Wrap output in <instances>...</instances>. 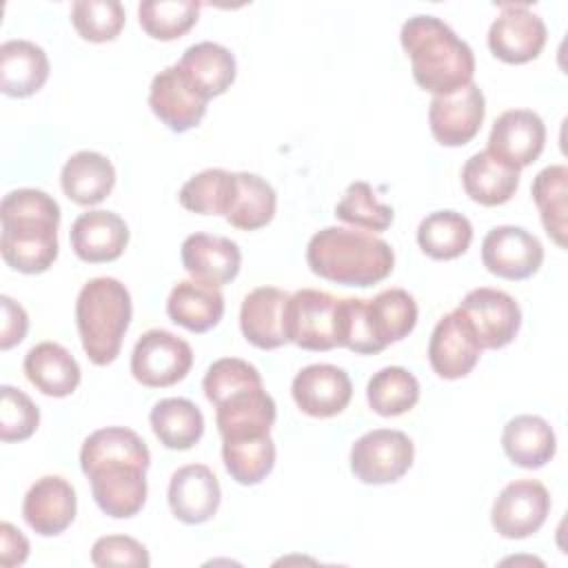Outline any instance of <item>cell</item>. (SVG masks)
Masks as SVG:
<instances>
[{"mask_svg": "<svg viewBox=\"0 0 568 568\" xmlns=\"http://www.w3.org/2000/svg\"><path fill=\"white\" fill-rule=\"evenodd\" d=\"M291 393L302 413L324 419L339 415L348 406L353 384L344 368L333 364H311L293 377Z\"/></svg>", "mask_w": 568, "mask_h": 568, "instance_id": "2e32d148", "label": "cell"}, {"mask_svg": "<svg viewBox=\"0 0 568 568\" xmlns=\"http://www.w3.org/2000/svg\"><path fill=\"white\" fill-rule=\"evenodd\" d=\"M462 184L473 202L481 206H499L515 195L519 186V171L504 164L493 153L479 151L466 160L462 169Z\"/></svg>", "mask_w": 568, "mask_h": 568, "instance_id": "f546056e", "label": "cell"}, {"mask_svg": "<svg viewBox=\"0 0 568 568\" xmlns=\"http://www.w3.org/2000/svg\"><path fill=\"white\" fill-rule=\"evenodd\" d=\"M200 18V2L193 0H146L138 7L142 31L153 40H178Z\"/></svg>", "mask_w": 568, "mask_h": 568, "instance_id": "f35d334b", "label": "cell"}, {"mask_svg": "<svg viewBox=\"0 0 568 568\" xmlns=\"http://www.w3.org/2000/svg\"><path fill=\"white\" fill-rule=\"evenodd\" d=\"M129 244V226L113 211H87L71 226V248L89 264L118 260Z\"/></svg>", "mask_w": 568, "mask_h": 568, "instance_id": "7402d4cb", "label": "cell"}, {"mask_svg": "<svg viewBox=\"0 0 568 568\" xmlns=\"http://www.w3.org/2000/svg\"><path fill=\"white\" fill-rule=\"evenodd\" d=\"M124 7L118 0H78L71 7V22L89 42H111L124 27Z\"/></svg>", "mask_w": 568, "mask_h": 568, "instance_id": "60d3db41", "label": "cell"}, {"mask_svg": "<svg viewBox=\"0 0 568 568\" xmlns=\"http://www.w3.org/2000/svg\"><path fill=\"white\" fill-rule=\"evenodd\" d=\"M220 499V481L209 466L186 464L171 475L169 506L182 524L195 526L209 521L217 513Z\"/></svg>", "mask_w": 568, "mask_h": 568, "instance_id": "ffe728a7", "label": "cell"}, {"mask_svg": "<svg viewBox=\"0 0 568 568\" xmlns=\"http://www.w3.org/2000/svg\"><path fill=\"white\" fill-rule=\"evenodd\" d=\"M481 344L468 317L455 308L433 328L428 342V362L442 379H462L479 362Z\"/></svg>", "mask_w": 568, "mask_h": 568, "instance_id": "7c38bea8", "label": "cell"}, {"mask_svg": "<svg viewBox=\"0 0 568 568\" xmlns=\"http://www.w3.org/2000/svg\"><path fill=\"white\" fill-rule=\"evenodd\" d=\"M27 379L47 397H69L80 384L75 357L55 342H40L24 355Z\"/></svg>", "mask_w": 568, "mask_h": 568, "instance_id": "4316f807", "label": "cell"}, {"mask_svg": "<svg viewBox=\"0 0 568 568\" xmlns=\"http://www.w3.org/2000/svg\"><path fill=\"white\" fill-rule=\"evenodd\" d=\"M546 36V24L535 11L521 2H504L488 29V47L497 60L524 64L541 53Z\"/></svg>", "mask_w": 568, "mask_h": 568, "instance_id": "30bf717a", "label": "cell"}, {"mask_svg": "<svg viewBox=\"0 0 568 568\" xmlns=\"http://www.w3.org/2000/svg\"><path fill=\"white\" fill-rule=\"evenodd\" d=\"M275 402L264 386L242 388L215 404V424L222 442L264 437L275 424Z\"/></svg>", "mask_w": 568, "mask_h": 568, "instance_id": "d6986e66", "label": "cell"}, {"mask_svg": "<svg viewBox=\"0 0 568 568\" xmlns=\"http://www.w3.org/2000/svg\"><path fill=\"white\" fill-rule=\"evenodd\" d=\"M180 73L184 80L209 102L211 98L222 95L235 80V58L233 53L217 44V42H197L191 44L180 62H178Z\"/></svg>", "mask_w": 568, "mask_h": 568, "instance_id": "cb8c5ba5", "label": "cell"}, {"mask_svg": "<svg viewBox=\"0 0 568 568\" xmlns=\"http://www.w3.org/2000/svg\"><path fill=\"white\" fill-rule=\"evenodd\" d=\"M0 439L2 442H24L29 439L40 424V410L20 388L2 386L0 388Z\"/></svg>", "mask_w": 568, "mask_h": 568, "instance_id": "7bdbcfd3", "label": "cell"}, {"mask_svg": "<svg viewBox=\"0 0 568 568\" xmlns=\"http://www.w3.org/2000/svg\"><path fill=\"white\" fill-rule=\"evenodd\" d=\"M0 306H2V320H0V348L9 351L11 346L20 344L27 335L29 328V317L24 313V308L13 302L9 295L0 297Z\"/></svg>", "mask_w": 568, "mask_h": 568, "instance_id": "f6af8a7d", "label": "cell"}, {"mask_svg": "<svg viewBox=\"0 0 568 568\" xmlns=\"http://www.w3.org/2000/svg\"><path fill=\"white\" fill-rule=\"evenodd\" d=\"M481 262L488 273L497 277L526 280L544 264V246L530 231L504 224L486 233L481 242Z\"/></svg>", "mask_w": 568, "mask_h": 568, "instance_id": "4fadbf2b", "label": "cell"}, {"mask_svg": "<svg viewBox=\"0 0 568 568\" xmlns=\"http://www.w3.org/2000/svg\"><path fill=\"white\" fill-rule=\"evenodd\" d=\"M149 422L160 444L171 450L193 448L204 433L202 410L184 397L160 399L151 408Z\"/></svg>", "mask_w": 568, "mask_h": 568, "instance_id": "1f68e13d", "label": "cell"}, {"mask_svg": "<svg viewBox=\"0 0 568 568\" xmlns=\"http://www.w3.org/2000/svg\"><path fill=\"white\" fill-rule=\"evenodd\" d=\"M399 40L415 82L433 95H450L473 82V49L444 20L413 16L402 24Z\"/></svg>", "mask_w": 568, "mask_h": 568, "instance_id": "3957f363", "label": "cell"}, {"mask_svg": "<svg viewBox=\"0 0 568 568\" xmlns=\"http://www.w3.org/2000/svg\"><path fill=\"white\" fill-rule=\"evenodd\" d=\"M75 510V490L60 475H44L36 479L22 501V517L27 526L42 537L64 532L73 524Z\"/></svg>", "mask_w": 568, "mask_h": 568, "instance_id": "e0dca14e", "label": "cell"}, {"mask_svg": "<svg viewBox=\"0 0 568 568\" xmlns=\"http://www.w3.org/2000/svg\"><path fill=\"white\" fill-rule=\"evenodd\" d=\"M193 366L191 346L164 331H146L131 353V373L146 388H166L182 382Z\"/></svg>", "mask_w": 568, "mask_h": 568, "instance_id": "ba28073f", "label": "cell"}, {"mask_svg": "<svg viewBox=\"0 0 568 568\" xmlns=\"http://www.w3.org/2000/svg\"><path fill=\"white\" fill-rule=\"evenodd\" d=\"M235 186V173L224 169H204L182 184L180 204L191 213L226 217L233 206Z\"/></svg>", "mask_w": 568, "mask_h": 568, "instance_id": "d590c367", "label": "cell"}, {"mask_svg": "<svg viewBox=\"0 0 568 568\" xmlns=\"http://www.w3.org/2000/svg\"><path fill=\"white\" fill-rule=\"evenodd\" d=\"M337 297L302 288L288 295L284 306V335L286 342L304 351H331L337 344Z\"/></svg>", "mask_w": 568, "mask_h": 568, "instance_id": "52a82bcc", "label": "cell"}, {"mask_svg": "<svg viewBox=\"0 0 568 568\" xmlns=\"http://www.w3.org/2000/svg\"><path fill=\"white\" fill-rule=\"evenodd\" d=\"M306 264L328 282L366 288L393 273L395 253L388 242L373 233L326 226L308 240Z\"/></svg>", "mask_w": 568, "mask_h": 568, "instance_id": "277c9868", "label": "cell"}, {"mask_svg": "<svg viewBox=\"0 0 568 568\" xmlns=\"http://www.w3.org/2000/svg\"><path fill=\"white\" fill-rule=\"evenodd\" d=\"M366 399L373 413L382 417H397L417 404L419 382L402 366H386L368 379Z\"/></svg>", "mask_w": 568, "mask_h": 568, "instance_id": "8d00e7d4", "label": "cell"}, {"mask_svg": "<svg viewBox=\"0 0 568 568\" xmlns=\"http://www.w3.org/2000/svg\"><path fill=\"white\" fill-rule=\"evenodd\" d=\"M548 513V488L537 479H517L495 497L490 524L506 539H526L544 526Z\"/></svg>", "mask_w": 568, "mask_h": 568, "instance_id": "9c48e42d", "label": "cell"}, {"mask_svg": "<svg viewBox=\"0 0 568 568\" xmlns=\"http://www.w3.org/2000/svg\"><path fill=\"white\" fill-rule=\"evenodd\" d=\"M486 100L481 89L470 82L450 95H435L428 106L433 138L444 146H464L481 129Z\"/></svg>", "mask_w": 568, "mask_h": 568, "instance_id": "5bb4252c", "label": "cell"}, {"mask_svg": "<svg viewBox=\"0 0 568 568\" xmlns=\"http://www.w3.org/2000/svg\"><path fill=\"white\" fill-rule=\"evenodd\" d=\"M206 100L184 80L178 64L162 69L149 91V106L173 133L197 126L206 113Z\"/></svg>", "mask_w": 568, "mask_h": 568, "instance_id": "ac0fdd59", "label": "cell"}, {"mask_svg": "<svg viewBox=\"0 0 568 568\" xmlns=\"http://www.w3.org/2000/svg\"><path fill=\"white\" fill-rule=\"evenodd\" d=\"M129 288L115 277L89 280L75 300V324L82 348L95 366L111 364L131 324Z\"/></svg>", "mask_w": 568, "mask_h": 568, "instance_id": "5b68a950", "label": "cell"}, {"mask_svg": "<svg viewBox=\"0 0 568 568\" xmlns=\"http://www.w3.org/2000/svg\"><path fill=\"white\" fill-rule=\"evenodd\" d=\"M49 58L29 40H7L0 47V89L9 98L38 93L49 78Z\"/></svg>", "mask_w": 568, "mask_h": 568, "instance_id": "d4e9b609", "label": "cell"}, {"mask_svg": "<svg viewBox=\"0 0 568 568\" xmlns=\"http://www.w3.org/2000/svg\"><path fill=\"white\" fill-rule=\"evenodd\" d=\"M335 217L359 231L382 233L393 224L395 211L388 204L377 202L375 191L368 182L357 180L348 184L344 197L337 202Z\"/></svg>", "mask_w": 568, "mask_h": 568, "instance_id": "ab89813d", "label": "cell"}, {"mask_svg": "<svg viewBox=\"0 0 568 568\" xmlns=\"http://www.w3.org/2000/svg\"><path fill=\"white\" fill-rule=\"evenodd\" d=\"M506 457L519 468H541L557 453V437L552 426L539 415H517L501 433Z\"/></svg>", "mask_w": 568, "mask_h": 568, "instance_id": "83f0119b", "label": "cell"}, {"mask_svg": "<svg viewBox=\"0 0 568 568\" xmlns=\"http://www.w3.org/2000/svg\"><path fill=\"white\" fill-rule=\"evenodd\" d=\"M149 464L146 442L124 426L100 428L80 448V468L91 481V495L113 519H129L142 510Z\"/></svg>", "mask_w": 568, "mask_h": 568, "instance_id": "6da1fadb", "label": "cell"}, {"mask_svg": "<svg viewBox=\"0 0 568 568\" xmlns=\"http://www.w3.org/2000/svg\"><path fill=\"white\" fill-rule=\"evenodd\" d=\"M532 200L539 209L541 224L557 246H566V213H568V169L552 164L541 169L532 180Z\"/></svg>", "mask_w": 568, "mask_h": 568, "instance_id": "e575fe53", "label": "cell"}, {"mask_svg": "<svg viewBox=\"0 0 568 568\" xmlns=\"http://www.w3.org/2000/svg\"><path fill=\"white\" fill-rule=\"evenodd\" d=\"M222 459L226 473L242 486H255L275 466V442L271 435L222 442Z\"/></svg>", "mask_w": 568, "mask_h": 568, "instance_id": "74e56055", "label": "cell"}, {"mask_svg": "<svg viewBox=\"0 0 568 568\" xmlns=\"http://www.w3.org/2000/svg\"><path fill=\"white\" fill-rule=\"evenodd\" d=\"M166 313L173 324L191 333H206L217 326L224 315V295L217 286L182 280L171 288Z\"/></svg>", "mask_w": 568, "mask_h": 568, "instance_id": "484cf974", "label": "cell"}, {"mask_svg": "<svg viewBox=\"0 0 568 568\" xmlns=\"http://www.w3.org/2000/svg\"><path fill=\"white\" fill-rule=\"evenodd\" d=\"M251 386H262V375L260 371L240 359V357H222L215 359L202 379V388L206 399L215 406L220 404L224 397L242 390V388H251Z\"/></svg>", "mask_w": 568, "mask_h": 568, "instance_id": "b9f144b4", "label": "cell"}, {"mask_svg": "<svg viewBox=\"0 0 568 568\" xmlns=\"http://www.w3.org/2000/svg\"><path fill=\"white\" fill-rule=\"evenodd\" d=\"M60 184L71 202L80 206H93L109 197L113 191L115 169L102 153L78 151L64 162Z\"/></svg>", "mask_w": 568, "mask_h": 568, "instance_id": "f1b7e54d", "label": "cell"}, {"mask_svg": "<svg viewBox=\"0 0 568 568\" xmlns=\"http://www.w3.org/2000/svg\"><path fill=\"white\" fill-rule=\"evenodd\" d=\"M475 328L481 348L508 346L521 326V308L513 295L499 288H473L457 306Z\"/></svg>", "mask_w": 568, "mask_h": 568, "instance_id": "8fae6325", "label": "cell"}, {"mask_svg": "<svg viewBox=\"0 0 568 568\" xmlns=\"http://www.w3.org/2000/svg\"><path fill=\"white\" fill-rule=\"evenodd\" d=\"M546 126L544 120L530 109L504 111L488 135V153L504 164L521 171L530 166L544 151Z\"/></svg>", "mask_w": 568, "mask_h": 568, "instance_id": "9a60e30c", "label": "cell"}, {"mask_svg": "<svg viewBox=\"0 0 568 568\" xmlns=\"http://www.w3.org/2000/svg\"><path fill=\"white\" fill-rule=\"evenodd\" d=\"M235 182L237 186H235L233 206L224 220L231 226L242 231H255L266 226L273 220L275 204H277V195L273 186L260 175L246 173V171L235 173Z\"/></svg>", "mask_w": 568, "mask_h": 568, "instance_id": "836d02e7", "label": "cell"}, {"mask_svg": "<svg viewBox=\"0 0 568 568\" xmlns=\"http://www.w3.org/2000/svg\"><path fill=\"white\" fill-rule=\"evenodd\" d=\"M29 557V541L27 537L13 528L9 521L0 526V561L2 566H20Z\"/></svg>", "mask_w": 568, "mask_h": 568, "instance_id": "bcb514c9", "label": "cell"}, {"mask_svg": "<svg viewBox=\"0 0 568 568\" xmlns=\"http://www.w3.org/2000/svg\"><path fill=\"white\" fill-rule=\"evenodd\" d=\"M473 224L457 211H435L417 226V244L433 260H455L468 251Z\"/></svg>", "mask_w": 568, "mask_h": 568, "instance_id": "d6a6232c", "label": "cell"}, {"mask_svg": "<svg viewBox=\"0 0 568 568\" xmlns=\"http://www.w3.org/2000/svg\"><path fill=\"white\" fill-rule=\"evenodd\" d=\"M366 317L377 346L402 342L417 324V304L404 288H386L373 300H366Z\"/></svg>", "mask_w": 568, "mask_h": 568, "instance_id": "4dcf8cb0", "label": "cell"}, {"mask_svg": "<svg viewBox=\"0 0 568 568\" xmlns=\"http://www.w3.org/2000/svg\"><path fill=\"white\" fill-rule=\"evenodd\" d=\"M182 266L191 275V280L224 286L237 277L242 253L235 242L222 235L193 233L182 242Z\"/></svg>", "mask_w": 568, "mask_h": 568, "instance_id": "44dd1931", "label": "cell"}, {"mask_svg": "<svg viewBox=\"0 0 568 568\" xmlns=\"http://www.w3.org/2000/svg\"><path fill=\"white\" fill-rule=\"evenodd\" d=\"M413 457L415 446L406 433L375 428L364 433L351 446V470L362 484H395L408 473Z\"/></svg>", "mask_w": 568, "mask_h": 568, "instance_id": "8992f818", "label": "cell"}, {"mask_svg": "<svg viewBox=\"0 0 568 568\" xmlns=\"http://www.w3.org/2000/svg\"><path fill=\"white\" fill-rule=\"evenodd\" d=\"M0 253L20 273H44L58 257V202L40 189H16L0 204Z\"/></svg>", "mask_w": 568, "mask_h": 568, "instance_id": "7a4b0ae2", "label": "cell"}, {"mask_svg": "<svg viewBox=\"0 0 568 568\" xmlns=\"http://www.w3.org/2000/svg\"><path fill=\"white\" fill-rule=\"evenodd\" d=\"M288 293L277 286H260L251 291L240 308V328L248 344L273 351L286 344L284 306Z\"/></svg>", "mask_w": 568, "mask_h": 568, "instance_id": "603a6c76", "label": "cell"}, {"mask_svg": "<svg viewBox=\"0 0 568 568\" xmlns=\"http://www.w3.org/2000/svg\"><path fill=\"white\" fill-rule=\"evenodd\" d=\"M91 561L100 568L106 566H135L146 568L151 564L146 548L126 535H106L95 539L91 548Z\"/></svg>", "mask_w": 568, "mask_h": 568, "instance_id": "ee69618b", "label": "cell"}]
</instances>
